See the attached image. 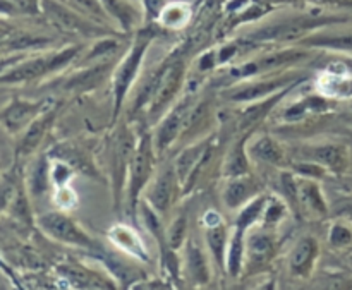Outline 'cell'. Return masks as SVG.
Listing matches in <instances>:
<instances>
[{
	"instance_id": "cell-42",
	"label": "cell",
	"mask_w": 352,
	"mask_h": 290,
	"mask_svg": "<svg viewBox=\"0 0 352 290\" xmlns=\"http://www.w3.org/2000/svg\"><path fill=\"white\" fill-rule=\"evenodd\" d=\"M9 38L10 36H7L6 33H2V31H0V48H7V43H9Z\"/></svg>"
},
{
	"instance_id": "cell-29",
	"label": "cell",
	"mask_w": 352,
	"mask_h": 290,
	"mask_svg": "<svg viewBox=\"0 0 352 290\" xmlns=\"http://www.w3.org/2000/svg\"><path fill=\"white\" fill-rule=\"evenodd\" d=\"M54 120H55L54 107H50V109L45 110L40 117H36V119L26 127V133H24L23 140H21V144H19V155L26 157V155L33 153V151L38 148V144L41 143V140L45 137L47 131L50 129Z\"/></svg>"
},
{
	"instance_id": "cell-3",
	"label": "cell",
	"mask_w": 352,
	"mask_h": 290,
	"mask_svg": "<svg viewBox=\"0 0 352 290\" xmlns=\"http://www.w3.org/2000/svg\"><path fill=\"white\" fill-rule=\"evenodd\" d=\"M157 148H155L153 134L148 129L138 133V143L134 148L133 160L129 165L126 184V203L131 213H138V205L143 198L144 189L157 172Z\"/></svg>"
},
{
	"instance_id": "cell-17",
	"label": "cell",
	"mask_w": 352,
	"mask_h": 290,
	"mask_svg": "<svg viewBox=\"0 0 352 290\" xmlns=\"http://www.w3.org/2000/svg\"><path fill=\"white\" fill-rule=\"evenodd\" d=\"M261 191H263V186L256 177L251 175V172L244 175H236V177L226 179L222 189V203L230 212H237L251 199L260 196Z\"/></svg>"
},
{
	"instance_id": "cell-19",
	"label": "cell",
	"mask_w": 352,
	"mask_h": 290,
	"mask_svg": "<svg viewBox=\"0 0 352 290\" xmlns=\"http://www.w3.org/2000/svg\"><path fill=\"white\" fill-rule=\"evenodd\" d=\"M54 107V102L43 100V102H30V100H14L2 113L3 126L10 133H19L26 129L36 117H40L45 110Z\"/></svg>"
},
{
	"instance_id": "cell-36",
	"label": "cell",
	"mask_w": 352,
	"mask_h": 290,
	"mask_svg": "<svg viewBox=\"0 0 352 290\" xmlns=\"http://www.w3.org/2000/svg\"><path fill=\"white\" fill-rule=\"evenodd\" d=\"M289 215V205L284 201V199L277 198H268L267 208H265L263 220H261V227H267V229H274L285 220V216Z\"/></svg>"
},
{
	"instance_id": "cell-6",
	"label": "cell",
	"mask_w": 352,
	"mask_h": 290,
	"mask_svg": "<svg viewBox=\"0 0 352 290\" xmlns=\"http://www.w3.org/2000/svg\"><path fill=\"white\" fill-rule=\"evenodd\" d=\"M136 143L138 133H134L133 127L127 122L119 124L112 137V143H110V177H112L116 206H119L126 196L127 174H129V165L133 160Z\"/></svg>"
},
{
	"instance_id": "cell-1",
	"label": "cell",
	"mask_w": 352,
	"mask_h": 290,
	"mask_svg": "<svg viewBox=\"0 0 352 290\" xmlns=\"http://www.w3.org/2000/svg\"><path fill=\"white\" fill-rule=\"evenodd\" d=\"M157 38V31L151 24H144L140 27L131 41L129 48L126 50L124 57L113 67L112 76H110V82H112V100H113V112H112V122H117V119L122 113L124 102H126L127 95L131 89L134 88L140 76L141 69H143L144 58H146L148 50H150L151 43Z\"/></svg>"
},
{
	"instance_id": "cell-31",
	"label": "cell",
	"mask_w": 352,
	"mask_h": 290,
	"mask_svg": "<svg viewBox=\"0 0 352 290\" xmlns=\"http://www.w3.org/2000/svg\"><path fill=\"white\" fill-rule=\"evenodd\" d=\"M191 5L186 2H167L158 16L157 24L165 30H182L191 21Z\"/></svg>"
},
{
	"instance_id": "cell-33",
	"label": "cell",
	"mask_w": 352,
	"mask_h": 290,
	"mask_svg": "<svg viewBox=\"0 0 352 290\" xmlns=\"http://www.w3.org/2000/svg\"><path fill=\"white\" fill-rule=\"evenodd\" d=\"M54 157L57 160L65 161L67 165H71L76 172H81L85 175H93V164L89 160L88 153L85 150L78 146H71V144H62L57 146L54 151Z\"/></svg>"
},
{
	"instance_id": "cell-30",
	"label": "cell",
	"mask_w": 352,
	"mask_h": 290,
	"mask_svg": "<svg viewBox=\"0 0 352 290\" xmlns=\"http://www.w3.org/2000/svg\"><path fill=\"white\" fill-rule=\"evenodd\" d=\"M268 198H270V196L261 192L260 196L251 199L248 205H244L243 208L237 210L236 220H234V227L243 229L244 232H250V230L254 229V227L261 225V220H263V213H265V208H267Z\"/></svg>"
},
{
	"instance_id": "cell-43",
	"label": "cell",
	"mask_w": 352,
	"mask_h": 290,
	"mask_svg": "<svg viewBox=\"0 0 352 290\" xmlns=\"http://www.w3.org/2000/svg\"><path fill=\"white\" fill-rule=\"evenodd\" d=\"M349 220H351V222H352V210H351V212H349Z\"/></svg>"
},
{
	"instance_id": "cell-14",
	"label": "cell",
	"mask_w": 352,
	"mask_h": 290,
	"mask_svg": "<svg viewBox=\"0 0 352 290\" xmlns=\"http://www.w3.org/2000/svg\"><path fill=\"white\" fill-rule=\"evenodd\" d=\"M203 222V237H205V246L212 256L213 265L219 268L222 274H226V254L229 246L230 229L227 227L226 220L217 210H206L201 219Z\"/></svg>"
},
{
	"instance_id": "cell-32",
	"label": "cell",
	"mask_w": 352,
	"mask_h": 290,
	"mask_svg": "<svg viewBox=\"0 0 352 290\" xmlns=\"http://www.w3.org/2000/svg\"><path fill=\"white\" fill-rule=\"evenodd\" d=\"M62 2L71 7V9H74L78 14H81L86 19L100 24V26L110 27V30L116 27L100 0H62Z\"/></svg>"
},
{
	"instance_id": "cell-8",
	"label": "cell",
	"mask_w": 352,
	"mask_h": 290,
	"mask_svg": "<svg viewBox=\"0 0 352 290\" xmlns=\"http://www.w3.org/2000/svg\"><path fill=\"white\" fill-rule=\"evenodd\" d=\"M41 12L48 17V21L55 27L65 31V33L78 34L81 38L96 40V38L107 36V34H116V31L110 27L100 26V24L82 17L74 9L65 5L62 0H41Z\"/></svg>"
},
{
	"instance_id": "cell-18",
	"label": "cell",
	"mask_w": 352,
	"mask_h": 290,
	"mask_svg": "<svg viewBox=\"0 0 352 290\" xmlns=\"http://www.w3.org/2000/svg\"><path fill=\"white\" fill-rule=\"evenodd\" d=\"M117 62L107 60V62H98V64L91 65H79L71 76L62 81V89L64 91H72V93H86L91 91V89L98 88L100 85L107 81L109 76H112L110 72L113 71Z\"/></svg>"
},
{
	"instance_id": "cell-23",
	"label": "cell",
	"mask_w": 352,
	"mask_h": 290,
	"mask_svg": "<svg viewBox=\"0 0 352 290\" xmlns=\"http://www.w3.org/2000/svg\"><path fill=\"white\" fill-rule=\"evenodd\" d=\"M298 203L299 210H305L311 215L325 216L329 213V201L318 179L298 175Z\"/></svg>"
},
{
	"instance_id": "cell-27",
	"label": "cell",
	"mask_w": 352,
	"mask_h": 290,
	"mask_svg": "<svg viewBox=\"0 0 352 290\" xmlns=\"http://www.w3.org/2000/svg\"><path fill=\"white\" fill-rule=\"evenodd\" d=\"M120 50H122V41H120L116 34H107V36L96 38L88 50H82L74 64L91 65L98 64V62L113 60V57H116Z\"/></svg>"
},
{
	"instance_id": "cell-20",
	"label": "cell",
	"mask_w": 352,
	"mask_h": 290,
	"mask_svg": "<svg viewBox=\"0 0 352 290\" xmlns=\"http://www.w3.org/2000/svg\"><path fill=\"white\" fill-rule=\"evenodd\" d=\"M320 258V243L313 236H305L296 243L287 258L289 274L296 278H309Z\"/></svg>"
},
{
	"instance_id": "cell-16",
	"label": "cell",
	"mask_w": 352,
	"mask_h": 290,
	"mask_svg": "<svg viewBox=\"0 0 352 290\" xmlns=\"http://www.w3.org/2000/svg\"><path fill=\"white\" fill-rule=\"evenodd\" d=\"M212 256L205 243H199L198 239L189 236L184 246V260H182V270L189 280L195 285H208L212 278Z\"/></svg>"
},
{
	"instance_id": "cell-44",
	"label": "cell",
	"mask_w": 352,
	"mask_h": 290,
	"mask_svg": "<svg viewBox=\"0 0 352 290\" xmlns=\"http://www.w3.org/2000/svg\"><path fill=\"white\" fill-rule=\"evenodd\" d=\"M134 2H138V3H140V0H134ZM141 7V5H140Z\"/></svg>"
},
{
	"instance_id": "cell-39",
	"label": "cell",
	"mask_w": 352,
	"mask_h": 290,
	"mask_svg": "<svg viewBox=\"0 0 352 290\" xmlns=\"http://www.w3.org/2000/svg\"><path fill=\"white\" fill-rule=\"evenodd\" d=\"M55 203L58 205L60 210H74L78 206V194L74 192V189L69 184L60 186V188H55Z\"/></svg>"
},
{
	"instance_id": "cell-7",
	"label": "cell",
	"mask_w": 352,
	"mask_h": 290,
	"mask_svg": "<svg viewBox=\"0 0 352 290\" xmlns=\"http://www.w3.org/2000/svg\"><path fill=\"white\" fill-rule=\"evenodd\" d=\"M213 151H215L213 136L201 137V140L188 144L184 150L179 151L174 160V167L179 175V181H181L182 196H188L191 189L198 184L203 172L212 161Z\"/></svg>"
},
{
	"instance_id": "cell-35",
	"label": "cell",
	"mask_w": 352,
	"mask_h": 290,
	"mask_svg": "<svg viewBox=\"0 0 352 290\" xmlns=\"http://www.w3.org/2000/svg\"><path fill=\"white\" fill-rule=\"evenodd\" d=\"M50 164H48L47 157H40L34 161L33 168H31L30 189L33 196H43L48 191V188H50Z\"/></svg>"
},
{
	"instance_id": "cell-28",
	"label": "cell",
	"mask_w": 352,
	"mask_h": 290,
	"mask_svg": "<svg viewBox=\"0 0 352 290\" xmlns=\"http://www.w3.org/2000/svg\"><path fill=\"white\" fill-rule=\"evenodd\" d=\"M246 234L243 229L232 225L229 237V246L226 254V274L230 278H239L244 274L246 263Z\"/></svg>"
},
{
	"instance_id": "cell-24",
	"label": "cell",
	"mask_w": 352,
	"mask_h": 290,
	"mask_svg": "<svg viewBox=\"0 0 352 290\" xmlns=\"http://www.w3.org/2000/svg\"><path fill=\"white\" fill-rule=\"evenodd\" d=\"M103 9L112 19L113 26L122 33H131L140 23H143V10L134 0H100Z\"/></svg>"
},
{
	"instance_id": "cell-21",
	"label": "cell",
	"mask_w": 352,
	"mask_h": 290,
	"mask_svg": "<svg viewBox=\"0 0 352 290\" xmlns=\"http://www.w3.org/2000/svg\"><path fill=\"white\" fill-rule=\"evenodd\" d=\"M301 47L309 50L337 52V54L352 55V30H322L313 31L308 36L298 41Z\"/></svg>"
},
{
	"instance_id": "cell-9",
	"label": "cell",
	"mask_w": 352,
	"mask_h": 290,
	"mask_svg": "<svg viewBox=\"0 0 352 290\" xmlns=\"http://www.w3.org/2000/svg\"><path fill=\"white\" fill-rule=\"evenodd\" d=\"M196 100H198V96H196L195 91L182 93L181 98L170 107V110H168V112L162 117L160 122L157 124L153 141L158 155H164L165 151L170 150V148L181 140L182 133H184L186 122H188L189 112H191Z\"/></svg>"
},
{
	"instance_id": "cell-4",
	"label": "cell",
	"mask_w": 352,
	"mask_h": 290,
	"mask_svg": "<svg viewBox=\"0 0 352 290\" xmlns=\"http://www.w3.org/2000/svg\"><path fill=\"white\" fill-rule=\"evenodd\" d=\"M305 79V76L296 71H277L272 74L268 72V74H261V78L254 76L250 79H241L237 85L227 88L222 95L229 102L248 105V103L260 102L275 93L284 91L298 82H302Z\"/></svg>"
},
{
	"instance_id": "cell-41",
	"label": "cell",
	"mask_w": 352,
	"mask_h": 290,
	"mask_svg": "<svg viewBox=\"0 0 352 290\" xmlns=\"http://www.w3.org/2000/svg\"><path fill=\"white\" fill-rule=\"evenodd\" d=\"M16 9V5L12 3V0H0V12L3 14H12Z\"/></svg>"
},
{
	"instance_id": "cell-12",
	"label": "cell",
	"mask_w": 352,
	"mask_h": 290,
	"mask_svg": "<svg viewBox=\"0 0 352 290\" xmlns=\"http://www.w3.org/2000/svg\"><path fill=\"white\" fill-rule=\"evenodd\" d=\"M277 237L274 229L267 227H254L246 234V263H244V274L254 275L265 270L274 261L277 254Z\"/></svg>"
},
{
	"instance_id": "cell-5",
	"label": "cell",
	"mask_w": 352,
	"mask_h": 290,
	"mask_svg": "<svg viewBox=\"0 0 352 290\" xmlns=\"http://www.w3.org/2000/svg\"><path fill=\"white\" fill-rule=\"evenodd\" d=\"M186 78H188V64H186L184 58L177 57V55L168 57L164 78H162L153 98H151L146 110H144L148 124L157 126L162 117L170 110V107L181 98V95L184 93Z\"/></svg>"
},
{
	"instance_id": "cell-13",
	"label": "cell",
	"mask_w": 352,
	"mask_h": 290,
	"mask_svg": "<svg viewBox=\"0 0 352 290\" xmlns=\"http://www.w3.org/2000/svg\"><path fill=\"white\" fill-rule=\"evenodd\" d=\"M299 157L305 161H313L325 168L329 174L342 175L349 167V150L347 146L333 141L308 143L301 148Z\"/></svg>"
},
{
	"instance_id": "cell-34",
	"label": "cell",
	"mask_w": 352,
	"mask_h": 290,
	"mask_svg": "<svg viewBox=\"0 0 352 290\" xmlns=\"http://www.w3.org/2000/svg\"><path fill=\"white\" fill-rule=\"evenodd\" d=\"M165 237H167L168 246L174 251L184 249L189 239V216L186 210L179 212L172 219V222L165 227Z\"/></svg>"
},
{
	"instance_id": "cell-22",
	"label": "cell",
	"mask_w": 352,
	"mask_h": 290,
	"mask_svg": "<svg viewBox=\"0 0 352 290\" xmlns=\"http://www.w3.org/2000/svg\"><path fill=\"white\" fill-rule=\"evenodd\" d=\"M316 93L329 100H352V76L346 65H342V69L327 65V71L316 81Z\"/></svg>"
},
{
	"instance_id": "cell-37",
	"label": "cell",
	"mask_w": 352,
	"mask_h": 290,
	"mask_svg": "<svg viewBox=\"0 0 352 290\" xmlns=\"http://www.w3.org/2000/svg\"><path fill=\"white\" fill-rule=\"evenodd\" d=\"M329 243L332 247L337 249H342L352 244V227L349 223L342 222V220H337L332 223L329 230Z\"/></svg>"
},
{
	"instance_id": "cell-38",
	"label": "cell",
	"mask_w": 352,
	"mask_h": 290,
	"mask_svg": "<svg viewBox=\"0 0 352 290\" xmlns=\"http://www.w3.org/2000/svg\"><path fill=\"white\" fill-rule=\"evenodd\" d=\"M165 3H167V0H140L141 10H143V23L144 24L157 23L158 16H160Z\"/></svg>"
},
{
	"instance_id": "cell-11",
	"label": "cell",
	"mask_w": 352,
	"mask_h": 290,
	"mask_svg": "<svg viewBox=\"0 0 352 290\" xmlns=\"http://www.w3.org/2000/svg\"><path fill=\"white\" fill-rule=\"evenodd\" d=\"M182 198V186L179 175L175 172L174 161L155 172L153 179L148 188L144 189L143 199H146L153 210H157L162 216L170 212L172 206Z\"/></svg>"
},
{
	"instance_id": "cell-10",
	"label": "cell",
	"mask_w": 352,
	"mask_h": 290,
	"mask_svg": "<svg viewBox=\"0 0 352 290\" xmlns=\"http://www.w3.org/2000/svg\"><path fill=\"white\" fill-rule=\"evenodd\" d=\"M38 225L50 239L64 246L95 249L96 241L65 212H48L38 219Z\"/></svg>"
},
{
	"instance_id": "cell-2",
	"label": "cell",
	"mask_w": 352,
	"mask_h": 290,
	"mask_svg": "<svg viewBox=\"0 0 352 290\" xmlns=\"http://www.w3.org/2000/svg\"><path fill=\"white\" fill-rule=\"evenodd\" d=\"M81 45H69L60 50L48 52V54L36 55V57L24 58L14 64L3 76H0V82L3 85H21V82L36 81L45 76L57 74L65 67L74 64L81 55Z\"/></svg>"
},
{
	"instance_id": "cell-26",
	"label": "cell",
	"mask_w": 352,
	"mask_h": 290,
	"mask_svg": "<svg viewBox=\"0 0 352 290\" xmlns=\"http://www.w3.org/2000/svg\"><path fill=\"white\" fill-rule=\"evenodd\" d=\"M251 133H243L239 140L230 146L227 151L222 164V177H236V175H244L251 172V158L248 155V141H250Z\"/></svg>"
},
{
	"instance_id": "cell-15",
	"label": "cell",
	"mask_w": 352,
	"mask_h": 290,
	"mask_svg": "<svg viewBox=\"0 0 352 290\" xmlns=\"http://www.w3.org/2000/svg\"><path fill=\"white\" fill-rule=\"evenodd\" d=\"M107 239L120 254L127 256L129 260L150 263V249L134 227L127 225V223H113L107 232Z\"/></svg>"
},
{
	"instance_id": "cell-40",
	"label": "cell",
	"mask_w": 352,
	"mask_h": 290,
	"mask_svg": "<svg viewBox=\"0 0 352 290\" xmlns=\"http://www.w3.org/2000/svg\"><path fill=\"white\" fill-rule=\"evenodd\" d=\"M14 194V186L10 181H2L0 182V212L9 205L10 198Z\"/></svg>"
},
{
	"instance_id": "cell-25",
	"label": "cell",
	"mask_w": 352,
	"mask_h": 290,
	"mask_svg": "<svg viewBox=\"0 0 352 290\" xmlns=\"http://www.w3.org/2000/svg\"><path fill=\"white\" fill-rule=\"evenodd\" d=\"M248 155H250L251 161L267 164L272 167H280L287 160L284 146L270 134H261V136L248 141Z\"/></svg>"
}]
</instances>
